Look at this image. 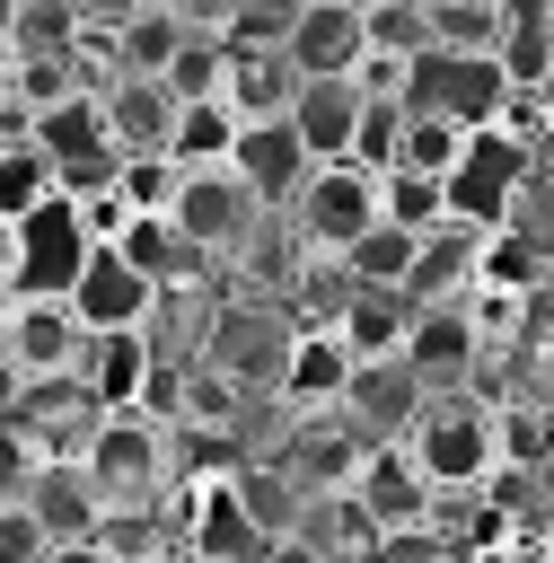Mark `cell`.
Masks as SVG:
<instances>
[{
  "mask_svg": "<svg viewBox=\"0 0 554 563\" xmlns=\"http://www.w3.org/2000/svg\"><path fill=\"white\" fill-rule=\"evenodd\" d=\"M299 62L290 53H229V114L237 123H281L299 106Z\"/></svg>",
  "mask_w": 554,
  "mask_h": 563,
  "instance_id": "cell-22",
  "label": "cell"
},
{
  "mask_svg": "<svg viewBox=\"0 0 554 563\" xmlns=\"http://www.w3.org/2000/svg\"><path fill=\"white\" fill-rule=\"evenodd\" d=\"M44 475V449L26 440V422H0V510H18Z\"/></svg>",
  "mask_w": 554,
  "mask_h": 563,
  "instance_id": "cell-35",
  "label": "cell"
},
{
  "mask_svg": "<svg viewBox=\"0 0 554 563\" xmlns=\"http://www.w3.org/2000/svg\"><path fill=\"white\" fill-rule=\"evenodd\" d=\"M97 97H106V132H114L123 158H167V141H176V97H167V79H106Z\"/></svg>",
  "mask_w": 554,
  "mask_h": 563,
  "instance_id": "cell-18",
  "label": "cell"
},
{
  "mask_svg": "<svg viewBox=\"0 0 554 563\" xmlns=\"http://www.w3.org/2000/svg\"><path fill=\"white\" fill-rule=\"evenodd\" d=\"M9 308H18V290H0V343H9Z\"/></svg>",
  "mask_w": 554,
  "mask_h": 563,
  "instance_id": "cell-43",
  "label": "cell"
},
{
  "mask_svg": "<svg viewBox=\"0 0 554 563\" xmlns=\"http://www.w3.org/2000/svg\"><path fill=\"white\" fill-rule=\"evenodd\" d=\"M378 211H387V229H405V238H440V229H448V185H440V176H413V167H387V176H378Z\"/></svg>",
  "mask_w": 554,
  "mask_h": 563,
  "instance_id": "cell-26",
  "label": "cell"
},
{
  "mask_svg": "<svg viewBox=\"0 0 554 563\" xmlns=\"http://www.w3.org/2000/svg\"><path fill=\"white\" fill-rule=\"evenodd\" d=\"M290 220H299V246H308V255H334V264H343V255L387 220V211H378V176L352 167V158H343V167H317V176L299 185Z\"/></svg>",
  "mask_w": 554,
  "mask_h": 563,
  "instance_id": "cell-3",
  "label": "cell"
},
{
  "mask_svg": "<svg viewBox=\"0 0 554 563\" xmlns=\"http://www.w3.org/2000/svg\"><path fill=\"white\" fill-rule=\"evenodd\" d=\"M536 282H545V246H536V238H519V220H510V229H492V238H484V264H475V290L536 299Z\"/></svg>",
  "mask_w": 554,
  "mask_h": 563,
  "instance_id": "cell-28",
  "label": "cell"
},
{
  "mask_svg": "<svg viewBox=\"0 0 554 563\" xmlns=\"http://www.w3.org/2000/svg\"><path fill=\"white\" fill-rule=\"evenodd\" d=\"M185 545H193L202 563H264L273 537L246 519L237 475H220V484H193V493H185Z\"/></svg>",
  "mask_w": 554,
  "mask_h": 563,
  "instance_id": "cell-13",
  "label": "cell"
},
{
  "mask_svg": "<svg viewBox=\"0 0 554 563\" xmlns=\"http://www.w3.org/2000/svg\"><path fill=\"white\" fill-rule=\"evenodd\" d=\"M0 290H18V229L0 220Z\"/></svg>",
  "mask_w": 554,
  "mask_h": 563,
  "instance_id": "cell-40",
  "label": "cell"
},
{
  "mask_svg": "<svg viewBox=\"0 0 554 563\" xmlns=\"http://www.w3.org/2000/svg\"><path fill=\"white\" fill-rule=\"evenodd\" d=\"M229 167L246 176V194H255L264 211H290V202H299V185L317 176V158H308V141L290 132V114H281V123H246Z\"/></svg>",
  "mask_w": 554,
  "mask_h": 563,
  "instance_id": "cell-12",
  "label": "cell"
},
{
  "mask_svg": "<svg viewBox=\"0 0 554 563\" xmlns=\"http://www.w3.org/2000/svg\"><path fill=\"white\" fill-rule=\"evenodd\" d=\"M361 18H369V53H378V62H422V53H431L422 0H378V9H361Z\"/></svg>",
  "mask_w": 554,
  "mask_h": 563,
  "instance_id": "cell-33",
  "label": "cell"
},
{
  "mask_svg": "<svg viewBox=\"0 0 554 563\" xmlns=\"http://www.w3.org/2000/svg\"><path fill=\"white\" fill-rule=\"evenodd\" d=\"M369 563H466V545H457V537H440V519H431V528L378 537V554H369Z\"/></svg>",
  "mask_w": 554,
  "mask_h": 563,
  "instance_id": "cell-36",
  "label": "cell"
},
{
  "mask_svg": "<svg viewBox=\"0 0 554 563\" xmlns=\"http://www.w3.org/2000/svg\"><path fill=\"white\" fill-rule=\"evenodd\" d=\"M422 405H431V387H422L405 361H361L334 413H343V422H361V431H378V440H405Z\"/></svg>",
  "mask_w": 554,
  "mask_h": 563,
  "instance_id": "cell-16",
  "label": "cell"
},
{
  "mask_svg": "<svg viewBox=\"0 0 554 563\" xmlns=\"http://www.w3.org/2000/svg\"><path fill=\"white\" fill-rule=\"evenodd\" d=\"M9 229H18V299H70L79 273H88V255H97L79 202L53 194V202H35V211L9 220Z\"/></svg>",
  "mask_w": 554,
  "mask_h": 563,
  "instance_id": "cell-4",
  "label": "cell"
},
{
  "mask_svg": "<svg viewBox=\"0 0 554 563\" xmlns=\"http://www.w3.org/2000/svg\"><path fill=\"white\" fill-rule=\"evenodd\" d=\"M70 9H79V26H97V35H123L149 0H70Z\"/></svg>",
  "mask_w": 554,
  "mask_h": 563,
  "instance_id": "cell-38",
  "label": "cell"
},
{
  "mask_svg": "<svg viewBox=\"0 0 554 563\" xmlns=\"http://www.w3.org/2000/svg\"><path fill=\"white\" fill-rule=\"evenodd\" d=\"M405 449H413V466L431 475L440 501L448 493H484L501 475V431H492V405H475V396H431L413 413Z\"/></svg>",
  "mask_w": 554,
  "mask_h": 563,
  "instance_id": "cell-1",
  "label": "cell"
},
{
  "mask_svg": "<svg viewBox=\"0 0 554 563\" xmlns=\"http://www.w3.org/2000/svg\"><path fill=\"white\" fill-rule=\"evenodd\" d=\"M466 123H448V114H405V150H396V167H413V176H457V158H466Z\"/></svg>",
  "mask_w": 554,
  "mask_h": 563,
  "instance_id": "cell-31",
  "label": "cell"
},
{
  "mask_svg": "<svg viewBox=\"0 0 554 563\" xmlns=\"http://www.w3.org/2000/svg\"><path fill=\"white\" fill-rule=\"evenodd\" d=\"M352 510H361L378 537H405V528H431V519H440V493H431V475L413 466L405 440H369V457H361V475H352Z\"/></svg>",
  "mask_w": 554,
  "mask_h": 563,
  "instance_id": "cell-7",
  "label": "cell"
},
{
  "mask_svg": "<svg viewBox=\"0 0 554 563\" xmlns=\"http://www.w3.org/2000/svg\"><path fill=\"white\" fill-rule=\"evenodd\" d=\"M536 106H545V114H554V70H545V79H536Z\"/></svg>",
  "mask_w": 554,
  "mask_h": 563,
  "instance_id": "cell-44",
  "label": "cell"
},
{
  "mask_svg": "<svg viewBox=\"0 0 554 563\" xmlns=\"http://www.w3.org/2000/svg\"><path fill=\"white\" fill-rule=\"evenodd\" d=\"M26 519H35L53 545H97V537H106V501H97V484H88L79 466H44L35 493H26Z\"/></svg>",
  "mask_w": 554,
  "mask_h": 563,
  "instance_id": "cell-20",
  "label": "cell"
},
{
  "mask_svg": "<svg viewBox=\"0 0 554 563\" xmlns=\"http://www.w3.org/2000/svg\"><path fill=\"white\" fill-rule=\"evenodd\" d=\"M536 563H554V501H536Z\"/></svg>",
  "mask_w": 554,
  "mask_h": 563,
  "instance_id": "cell-42",
  "label": "cell"
},
{
  "mask_svg": "<svg viewBox=\"0 0 554 563\" xmlns=\"http://www.w3.org/2000/svg\"><path fill=\"white\" fill-rule=\"evenodd\" d=\"M0 352H9L26 378H79V361H88V325L70 317V299H18Z\"/></svg>",
  "mask_w": 554,
  "mask_h": 563,
  "instance_id": "cell-10",
  "label": "cell"
},
{
  "mask_svg": "<svg viewBox=\"0 0 554 563\" xmlns=\"http://www.w3.org/2000/svg\"><path fill=\"white\" fill-rule=\"evenodd\" d=\"M281 53L299 62V79H352V70L369 62V18H361V0H308Z\"/></svg>",
  "mask_w": 554,
  "mask_h": 563,
  "instance_id": "cell-11",
  "label": "cell"
},
{
  "mask_svg": "<svg viewBox=\"0 0 554 563\" xmlns=\"http://www.w3.org/2000/svg\"><path fill=\"white\" fill-rule=\"evenodd\" d=\"M413 255H422V238H405V229H369L352 255H343V273H352V290H413Z\"/></svg>",
  "mask_w": 554,
  "mask_h": 563,
  "instance_id": "cell-27",
  "label": "cell"
},
{
  "mask_svg": "<svg viewBox=\"0 0 554 563\" xmlns=\"http://www.w3.org/2000/svg\"><path fill=\"white\" fill-rule=\"evenodd\" d=\"M290 343H299V317H281V308H211L202 361H211V369H229L237 387H281Z\"/></svg>",
  "mask_w": 554,
  "mask_h": 563,
  "instance_id": "cell-9",
  "label": "cell"
},
{
  "mask_svg": "<svg viewBox=\"0 0 554 563\" xmlns=\"http://www.w3.org/2000/svg\"><path fill=\"white\" fill-rule=\"evenodd\" d=\"M475 361H484V343H475L466 308H413V334H405V369H413L431 396H457V387L475 378Z\"/></svg>",
  "mask_w": 554,
  "mask_h": 563,
  "instance_id": "cell-14",
  "label": "cell"
},
{
  "mask_svg": "<svg viewBox=\"0 0 554 563\" xmlns=\"http://www.w3.org/2000/svg\"><path fill=\"white\" fill-rule=\"evenodd\" d=\"M185 35H193V18L167 9V0H149V9L114 35V79H167V62L185 53Z\"/></svg>",
  "mask_w": 554,
  "mask_h": 563,
  "instance_id": "cell-24",
  "label": "cell"
},
{
  "mask_svg": "<svg viewBox=\"0 0 554 563\" xmlns=\"http://www.w3.org/2000/svg\"><path fill=\"white\" fill-rule=\"evenodd\" d=\"M237 114L229 106H176V141H167V158L185 167V176H202V167H229L237 158Z\"/></svg>",
  "mask_w": 554,
  "mask_h": 563,
  "instance_id": "cell-25",
  "label": "cell"
},
{
  "mask_svg": "<svg viewBox=\"0 0 554 563\" xmlns=\"http://www.w3.org/2000/svg\"><path fill=\"white\" fill-rule=\"evenodd\" d=\"M35 150H44L53 167H79V158H123V150H114V132H106V97H97V88H79V97L44 106V114H35Z\"/></svg>",
  "mask_w": 554,
  "mask_h": 563,
  "instance_id": "cell-23",
  "label": "cell"
},
{
  "mask_svg": "<svg viewBox=\"0 0 554 563\" xmlns=\"http://www.w3.org/2000/svg\"><path fill=\"white\" fill-rule=\"evenodd\" d=\"M18 62H35V53H70L79 44V9L70 0H9V35H0Z\"/></svg>",
  "mask_w": 554,
  "mask_h": 563,
  "instance_id": "cell-29",
  "label": "cell"
},
{
  "mask_svg": "<svg viewBox=\"0 0 554 563\" xmlns=\"http://www.w3.org/2000/svg\"><path fill=\"white\" fill-rule=\"evenodd\" d=\"M0 563H53V537L26 519V501H18V510H0Z\"/></svg>",
  "mask_w": 554,
  "mask_h": 563,
  "instance_id": "cell-37",
  "label": "cell"
},
{
  "mask_svg": "<svg viewBox=\"0 0 554 563\" xmlns=\"http://www.w3.org/2000/svg\"><path fill=\"white\" fill-rule=\"evenodd\" d=\"M149 378H158V334H88L79 387L97 396V413H141Z\"/></svg>",
  "mask_w": 554,
  "mask_h": 563,
  "instance_id": "cell-15",
  "label": "cell"
},
{
  "mask_svg": "<svg viewBox=\"0 0 554 563\" xmlns=\"http://www.w3.org/2000/svg\"><path fill=\"white\" fill-rule=\"evenodd\" d=\"M176 229L193 238L202 264H220V255H246V246H255L264 202L246 194L237 167H202V176H185V194H176Z\"/></svg>",
  "mask_w": 554,
  "mask_h": 563,
  "instance_id": "cell-6",
  "label": "cell"
},
{
  "mask_svg": "<svg viewBox=\"0 0 554 563\" xmlns=\"http://www.w3.org/2000/svg\"><path fill=\"white\" fill-rule=\"evenodd\" d=\"M167 97L176 106H229V44L220 35H185V53L167 62Z\"/></svg>",
  "mask_w": 554,
  "mask_h": 563,
  "instance_id": "cell-30",
  "label": "cell"
},
{
  "mask_svg": "<svg viewBox=\"0 0 554 563\" xmlns=\"http://www.w3.org/2000/svg\"><path fill=\"white\" fill-rule=\"evenodd\" d=\"M343 387H352V352H343V334H334V325H299V343H290L273 396L299 405V413H325V405H343Z\"/></svg>",
  "mask_w": 554,
  "mask_h": 563,
  "instance_id": "cell-19",
  "label": "cell"
},
{
  "mask_svg": "<svg viewBox=\"0 0 554 563\" xmlns=\"http://www.w3.org/2000/svg\"><path fill=\"white\" fill-rule=\"evenodd\" d=\"M334 334H343L352 369H361V361H405L413 299H405V290H352V299H343V317H334Z\"/></svg>",
  "mask_w": 554,
  "mask_h": 563,
  "instance_id": "cell-21",
  "label": "cell"
},
{
  "mask_svg": "<svg viewBox=\"0 0 554 563\" xmlns=\"http://www.w3.org/2000/svg\"><path fill=\"white\" fill-rule=\"evenodd\" d=\"M264 563H325L308 537H281V545H264Z\"/></svg>",
  "mask_w": 554,
  "mask_h": 563,
  "instance_id": "cell-39",
  "label": "cell"
},
{
  "mask_svg": "<svg viewBox=\"0 0 554 563\" xmlns=\"http://www.w3.org/2000/svg\"><path fill=\"white\" fill-rule=\"evenodd\" d=\"M361 114H369L361 79H308V88H299V106H290V132L308 141V158H317V167H343V158H352V141H361Z\"/></svg>",
  "mask_w": 554,
  "mask_h": 563,
  "instance_id": "cell-17",
  "label": "cell"
},
{
  "mask_svg": "<svg viewBox=\"0 0 554 563\" xmlns=\"http://www.w3.org/2000/svg\"><path fill=\"white\" fill-rule=\"evenodd\" d=\"M528 176H536V150H528V141H510V132H475L466 158H457V176H448V220L475 229V238L510 229Z\"/></svg>",
  "mask_w": 554,
  "mask_h": 563,
  "instance_id": "cell-2",
  "label": "cell"
},
{
  "mask_svg": "<svg viewBox=\"0 0 554 563\" xmlns=\"http://www.w3.org/2000/svg\"><path fill=\"white\" fill-rule=\"evenodd\" d=\"M422 18H431L440 53H492L501 44V9L492 0H422Z\"/></svg>",
  "mask_w": 554,
  "mask_h": 563,
  "instance_id": "cell-32",
  "label": "cell"
},
{
  "mask_svg": "<svg viewBox=\"0 0 554 563\" xmlns=\"http://www.w3.org/2000/svg\"><path fill=\"white\" fill-rule=\"evenodd\" d=\"M466 563H536V545H484V554H466Z\"/></svg>",
  "mask_w": 554,
  "mask_h": 563,
  "instance_id": "cell-41",
  "label": "cell"
},
{
  "mask_svg": "<svg viewBox=\"0 0 554 563\" xmlns=\"http://www.w3.org/2000/svg\"><path fill=\"white\" fill-rule=\"evenodd\" d=\"M158 308H167V290H158L149 273H132L123 246H97L88 273H79V290H70V317H79L88 334H149Z\"/></svg>",
  "mask_w": 554,
  "mask_h": 563,
  "instance_id": "cell-8",
  "label": "cell"
},
{
  "mask_svg": "<svg viewBox=\"0 0 554 563\" xmlns=\"http://www.w3.org/2000/svg\"><path fill=\"white\" fill-rule=\"evenodd\" d=\"M62 185H53V158L35 150V141H18V150H0V220H26L35 202H53Z\"/></svg>",
  "mask_w": 554,
  "mask_h": 563,
  "instance_id": "cell-34",
  "label": "cell"
},
{
  "mask_svg": "<svg viewBox=\"0 0 554 563\" xmlns=\"http://www.w3.org/2000/svg\"><path fill=\"white\" fill-rule=\"evenodd\" d=\"M79 475L97 484L106 510H123V501H158V484H167V431H158L149 413H106L97 440H88V457H79Z\"/></svg>",
  "mask_w": 554,
  "mask_h": 563,
  "instance_id": "cell-5",
  "label": "cell"
}]
</instances>
